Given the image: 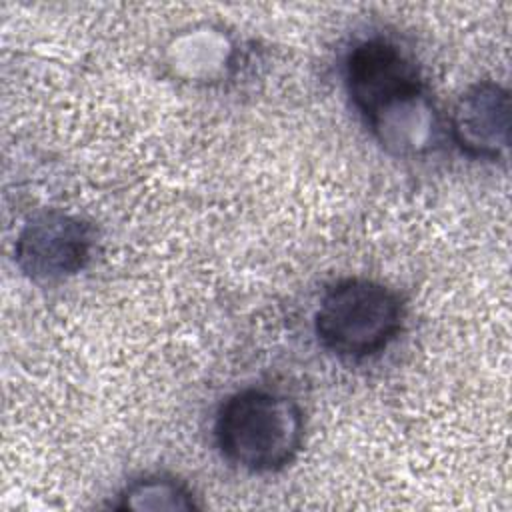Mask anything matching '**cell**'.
<instances>
[{
  "label": "cell",
  "instance_id": "7a4b0ae2",
  "mask_svg": "<svg viewBox=\"0 0 512 512\" xmlns=\"http://www.w3.org/2000/svg\"><path fill=\"white\" fill-rule=\"evenodd\" d=\"M404 304L382 282L344 278L330 284L314 314L320 344L342 358H366L384 350L402 330Z\"/></svg>",
  "mask_w": 512,
  "mask_h": 512
},
{
  "label": "cell",
  "instance_id": "6da1fadb",
  "mask_svg": "<svg viewBox=\"0 0 512 512\" xmlns=\"http://www.w3.org/2000/svg\"><path fill=\"white\" fill-rule=\"evenodd\" d=\"M222 456L234 466L266 474L290 464L304 440V416L286 394L244 388L228 396L214 422Z\"/></svg>",
  "mask_w": 512,
  "mask_h": 512
},
{
  "label": "cell",
  "instance_id": "3957f363",
  "mask_svg": "<svg viewBox=\"0 0 512 512\" xmlns=\"http://www.w3.org/2000/svg\"><path fill=\"white\" fill-rule=\"evenodd\" d=\"M94 240V228L84 218L64 210H42L18 232L16 266L34 282H58L86 268Z\"/></svg>",
  "mask_w": 512,
  "mask_h": 512
},
{
  "label": "cell",
  "instance_id": "ba28073f",
  "mask_svg": "<svg viewBox=\"0 0 512 512\" xmlns=\"http://www.w3.org/2000/svg\"><path fill=\"white\" fill-rule=\"evenodd\" d=\"M118 510H196L198 504L194 500L192 490L164 474H148L138 480H132L118 494Z\"/></svg>",
  "mask_w": 512,
  "mask_h": 512
},
{
  "label": "cell",
  "instance_id": "52a82bcc",
  "mask_svg": "<svg viewBox=\"0 0 512 512\" xmlns=\"http://www.w3.org/2000/svg\"><path fill=\"white\" fill-rule=\"evenodd\" d=\"M170 66L188 80H212L230 64L232 46L218 30H194L174 38Z\"/></svg>",
  "mask_w": 512,
  "mask_h": 512
},
{
  "label": "cell",
  "instance_id": "5b68a950",
  "mask_svg": "<svg viewBox=\"0 0 512 512\" xmlns=\"http://www.w3.org/2000/svg\"><path fill=\"white\" fill-rule=\"evenodd\" d=\"M510 92L494 80L468 86L448 116L452 142L470 158L502 160L510 134Z\"/></svg>",
  "mask_w": 512,
  "mask_h": 512
},
{
  "label": "cell",
  "instance_id": "8992f818",
  "mask_svg": "<svg viewBox=\"0 0 512 512\" xmlns=\"http://www.w3.org/2000/svg\"><path fill=\"white\" fill-rule=\"evenodd\" d=\"M374 140L396 158H416L432 152L444 134L440 112L428 92L394 98L364 118Z\"/></svg>",
  "mask_w": 512,
  "mask_h": 512
},
{
  "label": "cell",
  "instance_id": "277c9868",
  "mask_svg": "<svg viewBox=\"0 0 512 512\" xmlns=\"http://www.w3.org/2000/svg\"><path fill=\"white\" fill-rule=\"evenodd\" d=\"M344 84L362 118L386 102L426 86L412 56L384 36L354 44L344 60Z\"/></svg>",
  "mask_w": 512,
  "mask_h": 512
}]
</instances>
